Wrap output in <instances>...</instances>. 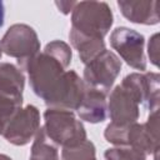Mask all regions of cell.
<instances>
[{"label":"cell","mask_w":160,"mask_h":160,"mask_svg":"<svg viewBox=\"0 0 160 160\" xmlns=\"http://www.w3.org/2000/svg\"><path fill=\"white\" fill-rule=\"evenodd\" d=\"M29 76L32 91L48 108L74 111L86 90L84 80L46 51L39 52L20 65Z\"/></svg>","instance_id":"obj_1"},{"label":"cell","mask_w":160,"mask_h":160,"mask_svg":"<svg viewBox=\"0 0 160 160\" xmlns=\"http://www.w3.org/2000/svg\"><path fill=\"white\" fill-rule=\"evenodd\" d=\"M114 22L110 6L104 1H80L71 10V31L104 39Z\"/></svg>","instance_id":"obj_2"},{"label":"cell","mask_w":160,"mask_h":160,"mask_svg":"<svg viewBox=\"0 0 160 160\" xmlns=\"http://www.w3.org/2000/svg\"><path fill=\"white\" fill-rule=\"evenodd\" d=\"M46 136L61 148L71 146L86 140V130L74 111L48 108L44 112V126Z\"/></svg>","instance_id":"obj_3"},{"label":"cell","mask_w":160,"mask_h":160,"mask_svg":"<svg viewBox=\"0 0 160 160\" xmlns=\"http://www.w3.org/2000/svg\"><path fill=\"white\" fill-rule=\"evenodd\" d=\"M121 71V60L111 50L105 49L91 61L85 64L82 80L86 86L109 94Z\"/></svg>","instance_id":"obj_4"},{"label":"cell","mask_w":160,"mask_h":160,"mask_svg":"<svg viewBox=\"0 0 160 160\" xmlns=\"http://www.w3.org/2000/svg\"><path fill=\"white\" fill-rule=\"evenodd\" d=\"M0 50L8 56L18 59L21 65L40 52V40L30 25L14 24L1 38Z\"/></svg>","instance_id":"obj_5"},{"label":"cell","mask_w":160,"mask_h":160,"mask_svg":"<svg viewBox=\"0 0 160 160\" xmlns=\"http://www.w3.org/2000/svg\"><path fill=\"white\" fill-rule=\"evenodd\" d=\"M110 45L130 68L145 71L146 56H145V38L126 26H118L110 34Z\"/></svg>","instance_id":"obj_6"},{"label":"cell","mask_w":160,"mask_h":160,"mask_svg":"<svg viewBox=\"0 0 160 160\" xmlns=\"http://www.w3.org/2000/svg\"><path fill=\"white\" fill-rule=\"evenodd\" d=\"M40 129V112L34 105L20 108L5 125L2 136L5 140L16 146L29 144Z\"/></svg>","instance_id":"obj_7"},{"label":"cell","mask_w":160,"mask_h":160,"mask_svg":"<svg viewBox=\"0 0 160 160\" xmlns=\"http://www.w3.org/2000/svg\"><path fill=\"white\" fill-rule=\"evenodd\" d=\"M126 146L135 148L146 155L158 156L159 151V110L150 111L146 122H134L126 134Z\"/></svg>","instance_id":"obj_8"},{"label":"cell","mask_w":160,"mask_h":160,"mask_svg":"<svg viewBox=\"0 0 160 160\" xmlns=\"http://www.w3.org/2000/svg\"><path fill=\"white\" fill-rule=\"evenodd\" d=\"M159 5L158 0H120L118 6L121 14L134 24L156 25L159 22Z\"/></svg>","instance_id":"obj_9"},{"label":"cell","mask_w":160,"mask_h":160,"mask_svg":"<svg viewBox=\"0 0 160 160\" xmlns=\"http://www.w3.org/2000/svg\"><path fill=\"white\" fill-rule=\"evenodd\" d=\"M76 112L80 120L90 124H98L105 121L108 116L106 94L86 86L85 94L82 96L79 108L76 109Z\"/></svg>","instance_id":"obj_10"},{"label":"cell","mask_w":160,"mask_h":160,"mask_svg":"<svg viewBox=\"0 0 160 160\" xmlns=\"http://www.w3.org/2000/svg\"><path fill=\"white\" fill-rule=\"evenodd\" d=\"M25 76L20 68L10 62H0V94L22 100Z\"/></svg>","instance_id":"obj_11"},{"label":"cell","mask_w":160,"mask_h":160,"mask_svg":"<svg viewBox=\"0 0 160 160\" xmlns=\"http://www.w3.org/2000/svg\"><path fill=\"white\" fill-rule=\"evenodd\" d=\"M69 39L74 49L78 51L81 62L84 64H88L89 61H91L95 56H98L100 52H102L106 49L104 39L84 36L71 30L69 32Z\"/></svg>","instance_id":"obj_12"},{"label":"cell","mask_w":160,"mask_h":160,"mask_svg":"<svg viewBox=\"0 0 160 160\" xmlns=\"http://www.w3.org/2000/svg\"><path fill=\"white\" fill-rule=\"evenodd\" d=\"M29 160H59L58 146L46 136L42 128L34 138Z\"/></svg>","instance_id":"obj_13"},{"label":"cell","mask_w":160,"mask_h":160,"mask_svg":"<svg viewBox=\"0 0 160 160\" xmlns=\"http://www.w3.org/2000/svg\"><path fill=\"white\" fill-rule=\"evenodd\" d=\"M61 160H96L95 145L86 139L79 144L62 148Z\"/></svg>","instance_id":"obj_14"},{"label":"cell","mask_w":160,"mask_h":160,"mask_svg":"<svg viewBox=\"0 0 160 160\" xmlns=\"http://www.w3.org/2000/svg\"><path fill=\"white\" fill-rule=\"evenodd\" d=\"M105 160H146V154L131 146H114L104 152Z\"/></svg>","instance_id":"obj_15"},{"label":"cell","mask_w":160,"mask_h":160,"mask_svg":"<svg viewBox=\"0 0 160 160\" xmlns=\"http://www.w3.org/2000/svg\"><path fill=\"white\" fill-rule=\"evenodd\" d=\"M20 108H22V100L0 94V135L2 134L5 125Z\"/></svg>","instance_id":"obj_16"},{"label":"cell","mask_w":160,"mask_h":160,"mask_svg":"<svg viewBox=\"0 0 160 160\" xmlns=\"http://www.w3.org/2000/svg\"><path fill=\"white\" fill-rule=\"evenodd\" d=\"M44 51L49 52L54 58H56L59 61H61L66 68L70 65L71 59H72V51L71 48L61 40H52L45 45Z\"/></svg>","instance_id":"obj_17"},{"label":"cell","mask_w":160,"mask_h":160,"mask_svg":"<svg viewBox=\"0 0 160 160\" xmlns=\"http://www.w3.org/2000/svg\"><path fill=\"white\" fill-rule=\"evenodd\" d=\"M148 55L150 59V62L155 66H159V34H154L149 39L148 44Z\"/></svg>","instance_id":"obj_18"},{"label":"cell","mask_w":160,"mask_h":160,"mask_svg":"<svg viewBox=\"0 0 160 160\" xmlns=\"http://www.w3.org/2000/svg\"><path fill=\"white\" fill-rule=\"evenodd\" d=\"M55 4H56V6L60 9L61 12L69 14V12L74 9V6H75L76 2H72V1H70V2H69V1H60V2H59V1H56Z\"/></svg>","instance_id":"obj_19"},{"label":"cell","mask_w":160,"mask_h":160,"mask_svg":"<svg viewBox=\"0 0 160 160\" xmlns=\"http://www.w3.org/2000/svg\"><path fill=\"white\" fill-rule=\"evenodd\" d=\"M4 18H5V6L4 2L0 1V28L4 25Z\"/></svg>","instance_id":"obj_20"},{"label":"cell","mask_w":160,"mask_h":160,"mask_svg":"<svg viewBox=\"0 0 160 160\" xmlns=\"http://www.w3.org/2000/svg\"><path fill=\"white\" fill-rule=\"evenodd\" d=\"M0 160H12V159L6 154H0Z\"/></svg>","instance_id":"obj_21"},{"label":"cell","mask_w":160,"mask_h":160,"mask_svg":"<svg viewBox=\"0 0 160 160\" xmlns=\"http://www.w3.org/2000/svg\"><path fill=\"white\" fill-rule=\"evenodd\" d=\"M1 55H2V52H1V50H0V58H1Z\"/></svg>","instance_id":"obj_22"}]
</instances>
